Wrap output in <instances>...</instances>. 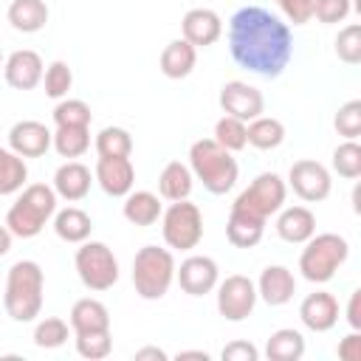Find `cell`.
<instances>
[{"label": "cell", "mask_w": 361, "mask_h": 361, "mask_svg": "<svg viewBox=\"0 0 361 361\" xmlns=\"http://www.w3.org/2000/svg\"><path fill=\"white\" fill-rule=\"evenodd\" d=\"M73 265H76V274H79V282L87 288V290H110L116 282H118V259L113 254V248L102 240H85L79 243L76 248V257H73Z\"/></svg>", "instance_id": "ba28073f"}, {"label": "cell", "mask_w": 361, "mask_h": 361, "mask_svg": "<svg viewBox=\"0 0 361 361\" xmlns=\"http://www.w3.org/2000/svg\"><path fill=\"white\" fill-rule=\"evenodd\" d=\"M336 353H338L341 361H361V333L353 330L350 336H344V338L338 341Z\"/></svg>", "instance_id": "f6af8a7d"}, {"label": "cell", "mask_w": 361, "mask_h": 361, "mask_svg": "<svg viewBox=\"0 0 361 361\" xmlns=\"http://www.w3.org/2000/svg\"><path fill=\"white\" fill-rule=\"evenodd\" d=\"M76 341V353L87 361H102L113 353V336L110 327L107 330H85V333H73Z\"/></svg>", "instance_id": "e575fe53"}, {"label": "cell", "mask_w": 361, "mask_h": 361, "mask_svg": "<svg viewBox=\"0 0 361 361\" xmlns=\"http://www.w3.org/2000/svg\"><path fill=\"white\" fill-rule=\"evenodd\" d=\"M11 240H14V234L8 231L6 223H0V257H6L11 251Z\"/></svg>", "instance_id": "c3c4849f"}, {"label": "cell", "mask_w": 361, "mask_h": 361, "mask_svg": "<svg viewBox=\"0 0 361 361\" xmlns=\"http://www.w3.org/2000/svg\"><path fill=\"white\" fill-rule=\"evenodd\" d=\"M28 180V164L8 147H0V195H14Z\"/></svg>", "instance_id": "1f68e13d"}, {"label": "cell", "mask_w": 361, "mask_h": 361, "mask_svg": "<svg viewBox=\"0 0 361 361\" xmlns=\"http://www.w3.org/2000/svg\"><path fill=\"white\" fill-rule=\"evenodd\" d=\"M175 279H178V285H180L183 293H189V296H206V293H212L217 288L220 268H217V262L212 257L192 254V257H186L175 268Z\"/></svg>", "instance_id": "4fadbf2b"}, {"label": "cell", "mask_w": 361, "mask_h": 361, "mask_svg": "<svg viewBox=\"0 0 361 361\" xmlns=\"http://www.w3.org/2000/svg\"><path fill=\"white\" fill-rule=\"evenodd\" d=\"M217 102H220V110H223L226 116H234V118H240V121H245V124H248L251 118H257V116L265 113V96H262L254 85H248V82H243V79L226 82V85L220 87Z\"/></svg>", "instance_id": "7c38bea8"}, {"label": "cell", "mask_w": 361, "mask_h": 361, "mask_svg": "<svg viewBox=\"0 0 361 361\" xmlns=\"http://www.w3.org/2000/svg\"><path fill=\"white\" fill-rule=\"evenodd\" d=\"M265 355L271 361H299L305 355V336L293 327H279L268 336Z\"/></svg>", "instance_id": "f1b7e54d"}, {"label": "cell", "mask_w": 361, "mask_h": 361, "mask_svg": "<svg viewBox=\"0 0 361 361\" xmlns=\"http://www.w3.org/2000/svg\"><path fill=\"white\" fill-rule=\"evenodd\" d=\"M161 212H164V203L155 192H147V189H138V192H127L124 195V206H121V214L127 223L133 226H155L161 220Z\"/></svg>", "instance_id": "603a6c76"}, {"label": "cell", "mask_w": 361, "mask_h": 361, "mask_svg": "<svg viewBox=\"0 0 361 361\" xmlns=\"http://www.w3.org/2000/svg\"><path fill=\"white\" fill-rule=\"evenodd\" d=\"M189 169H192L195 180H200L203 189L212 195L231 192L240 178L237 158L228 149H223L214 138H197L189 147Z\"/></svg>", "instance_id": "3957f363"}, {"label": "cell", "mask_w": 361, "mask_h": 361, "mask_svg": "<svg viewBox=\"0 0 361 361\" xmlns=\"http://www.w3.org/2000/svg\"><path fill=\"white\" fill-rule=\"evenodd\" d=\"M257 285V299H262L271 307H282L296 293V276L288 265H265Z\"/></svg>", "instance_id": "ac0fdd59"}, {"label": "cell", "mask_w": 361, "mask_h": 361, "mask_svg": "<svg viewBox=\"0 0 361 361\" xmlns=\"http://www.w3.org/2000/svg\"><path fill=\"white\" fill-rule=\"evenodd\" d=\"M217 313L226 322H245L257 307V285L245 274H231L217 282Z\"/></svg>", "instance_id": "30bf717a"}, {"label": "cell", "mask_w": 361, "mask_h": 361, "mask_svg": "<svg viewBox=\"0 0 361 361\" xmlns=\"http://www.w3.org/2000/svg\"><path fill=\"white\" fill-rule=\"evenodd\" d=\"M353 11V0H313V17L324 25L344 23Z\"/></svg>", "instance_id": "b9f144b4"}, {"label": "cell", "mask_w": 361, "mask_h": 361, "mask_svg": "<svg viewBox=\"0 0 361 361\" xmlns=\"http://www.w3.org/2000/svg\"><path fill=\"white\" fill-rule=\"evenodd\" d=\"M51 186H54L56 197H62L68 203H76V200L87 197V192L93 186V175L82 161H65V164L56 166Z\"/></svg>", "instance_id": "44dd1931"}, {"label": "cell", "mask_w": 361, "mask_h": 361, "mask_svg": "<svg viewBox=\"0 0 361 361\" xmlns=\"http://www.w3.org/2000/svg\"><path fill=\"white\" fill-rule=\"evenodd\" d=\"M158 65H161V73L166 79H186L197 65V48L189 45L183 37H178V39L164 45Z\"/></svg>", "instance_id": "7402d4cb"}, {"label": "cell", "mask_w": 361, "mask_h": 361, "mask_svg": "<svg viewBox=\"0 0 361 361\" xmlns=\"http://www.w3.org/2000/svg\"><path fill=\"white\" fill-rule=\"evenodd\" d=\"M192 186H195V175H192L189 164L169 161L158 175V195L169 203L172 200H186L192 195Z\"/></svg>", "instance_id": "83f0119b"}, {"label": "cell", "mask_w": 361, "mask_h": 361, "mask_svg": "<svg viewBox=\"0 0 361 361\" xmlns=\"http://www.w3.org/2000/svg\"><path fill=\"white\" fill-rule=\"evenodd\" d=\"M48 3L45 0H11L8 3V11H6V20L11 23L14 31L20 34H37L48 25Z\"/></svg>", "instance_id": "cb8c5ba5"}, {"label": "cell", "mask_w": 361, "mask_h": 361, "mask_svg": "<svg viewBox=\"0 0 361 361\" xmlns=\"http://www.w3.org/2000/svg\"><path fill=\"white\" fill-rule=\"evenodd\" d=\"M276 3H279V0H276Z\"/></svg>", "instance_id": "816d5d0a"}, {"label": "cell", "mask_w": 361, "mask_h": 361, "mask_svg": "<svg viewBox=\"0 0 361 361\" xmlns=\"http://www.w3.org/2000/svg\"><path fill=\"white\" fill-rule=\"evenodd\" d=\"M245 141L254 149H276L285 141V124L274 116H257L245 124Z\"/></svg>", "instance_id": "f546056e"}, {"label": "cell", "mask_w": 361, "mask_h": 361, "mask_svg": "<svg viewBox=\"0 0 361 361\" xmlns=\"http://www.w3.org/2000/svg\"><path fill=\"white\" fill-rule=\"evenodd\" d=\"M212 138H214L223 149L240 152V149L248 147V141H245V121H240V118L223 113V118H217V124H214V135H212Z\"/></svg>", "instance_id": "74e56055"}, {"label": "cell", "mask_w": 361, "mask_h": 361, "mask_svg": "<svg viewBox=\"0 0 361 361\" xmlns=\"http://www.w3.org/2000/svg\"><path fill=\"white\" fill-rule=\"evenodd\" d=\"M333 127L338 135L344 138H358L361 135V99H350L338 107L336 118H333Z\"/></svg>", "instance_id": "60d3db41"}, {"label": "cell", "mask_w": 361, "mask_h": 361, "mask_svg": "<svg viewBox=\"0 0 361 361\" xmlns=\"http://www.w3.org/2000/svg\"><path fill=\"white\" fill-rule=\"evenodd\" d=\"M299 319L313 333H327L338 324V299L330 290H313L299 305Z\"/></svg>", "instance_id": "d6986e66"}, {"label": "cell", "mask_w": 361, "mask_h": 361, "mask_svg": "<svg viewBox=\"0 0 361 361\" xmlns=\"http://www.w3.org/2000/svg\"><path fill=\"white\" fill-rule=\"evenodd\" d=\"M288 197V183L276 175V172H259L231 203L234 209H243L259 220H268L271 214H276L285 206Z\"/></svg>", "instance_id": "9c48e42d"}, {"label": "cell", "mask_w": 361, "mask_h": 361, "mask_svg": "<svg viewBox=\"0 0 361 361\" xmlns=\"http://www.w3.org/2000/svg\"><path fill=\"white\" fill-rule=\"evenodd\" d=\"M333 172L347 178V180H355L361 178V144L355 138H344L336 149H333Z\"/></svg>", "instance_id": "d590c367"}, {"label": "cell", "mask_w": 361, "mask_h": 361, "mask_svg": "<svg viewBox=\"0 0 361 361\" xmlns=\"http://www.w3.org/2000/svg\"><path fill=\"white\" fill-rule=\"evenodd\" d=\"M42 73H45L42 56L31 48L11 51L8 59L3 62V76H6L8 87H14V90H34L42 82Z\"/></svg>", "instance_id": "5bb4252c"}, {"label": "cell", "mask_w": 361, "mask_h": 361, "mask_svg": "<svg viewBox=\"0 0 361 361\" xmlns=\"http://www.w3.org/2000/svg\"><path fill=\"white\" fill-rule=\"evenodd\" d=\"M302 254H299V271L307 282L313 285H324L336 276V271L347 262L350 257V243L336 234V231H322L313 234L307 243H302Z\"/></svg>", "instance_id": "8992f818"}, {"label": "cell", "mask_w": 361, "mask_h": 361, "mask_svg": "<svg viewBox=\"0 0 361 361\" xmlns=\"http://www.w3.org/2000/svg\"><path fill=\"white\" fill-rule=\"evenodd\" d=\"M3 62H6V59H3V48H0V71H3Z\"/></svg>", "instance_id": "f907efd6"}, {"label": "cell", "mask_w": 361, "mask_h": 361, "mask_svg": "<svg viewBox=\"0 0 361 361\" xmlns=\"http://www.w3.org/2000/svg\"><path fill=\"white\" fill-rule=\"evenodd\" d=\"M51 147L62 158L76 161L90 149V127H56L54 138H51Z\"/></svg>", "instance_id": "4dcf8cb0"}, {"label": "cell", "mask_w": 361, "mask_h": 361, "mask_svg": "<svg viewBox=\"0 0 361 361\" xmlns=\"http://www.w3.org/2000/svg\"><path fill=\"white\" fill-rule=\"evenodd\" d=\"M293 195L305 203H322L330 189H333V178H330V169L313 158H302V161H293L290 169H288V180H285Z\"/></svg>", "instance_id": "8fae6325"}, {"label": "cell", "mask_w": 361, "mask_h": 361, "mask_svg": "<svg viewBox=\"0 0 361 361\" xmlns=\"http://www.w3.org/2000/svg\"><path fill=\"white\" fill-rule=\"evenodd\" d=\"M180 358H200V361H209V353L206 350H180L178 353V361Z\"/></svg>", "instance_id": "681fc988"}, {"label": "cell", "mask_w": 361, "mask_h": 361, "mask_svg": "<svg viewBox=\"0 0 361 361\" xmlns=\"http://www.w3.org/2000/svg\"><path fill=\"white\" fill-rule=\"evenodd\" d=\"M180 37L195 48H209L223 37V20L214 8H189L180 20Z\"/></svg>", "instance_id": "9a60e30c"}, {"label": "cell", "mask_w": 361, "mask_h": 361, "mask_svg": "<svg viewBox=\"0 0 361 361\" xmlns=\"http://www.w3.org/2000/svg\"><path fill=\"white\" fill-rule=\"evenodd\" d=\"M161 234L169 251H192L203 240V212L197 203L186 200H172L161 212Z\"/></svg>", "instance_id": "52a82bcc"}, {"label": "cell", "mask_w": 361, "mask_h": 361, "mask_svg": "<svg viewBox=\"0 0 361 361\" xmlns=\"http://www.w3.org/2000/svg\"><path fill=\"white\" fill-rule=\"evenodd\" d=\"M228 51L240 68L276 79L293 56V37L288 23L268 8L243 6L228 20Z\"/></svg>", "instance_id": "6da1fadb"}, {"label": "cell", "mask_w": 361, "mask_h": 361, "mask_svg": "<svg viewBox=\"0 0 361 361\" xmlns=\"http://www.w3.org/2000/svg\"><path fill=\"white\" fill-rule=\"evenodd\" d=\"M347 324L353 330H361V290H353L350 293V302H347Z\"/></svg>", "instance_id": "bcb514c9"}, {"label": "cell", "mask_w": 361, "mask_h": 361, "mask_svg": "<svg viewBox=\"0 0 361 361\" xmlns=\"http://www.w3.org/2000/svg\"><path fill=\"white\" fill-rule=\"evenodd\" d=\"M42 293H45V274L42 265L34 259H17L3 285V307L11 322H34L42 313Z\"/></svg>", "instance_id": "7a4b0ae2"}, {"label": "cell", "mask_w": 361, "mask_h": 361, "mask_svg": "<svg viewBox=\"0 0 361 361\" xmlns=\"http://www.w3.org/2000/svg\"><path fill=\"white\" fill-rule=\"evenodd\" d=\"M144 358H155V361H166V353L161 347H141L135 350V361H144Z\"/></svg>", "instance_id": "7dc6e473"}, {"label": "cell", "mask_w": 361, "mask_h": 361, "mask_svg": "<svg viewBox=\"0 0 361 361\" xmlns=\"http://www.w3.org/2000/svg\"><path fill=\"white\" fill-rule=\"evenodd\" d=\"M336 56L344 65L361 62V25L358 23H350L336 34Z\"/></svg>", "instance_id": "ab89813d"}, {"label": "cell", "mask_w": 361, "mask_h": 361, "mask_svg": "<svg viewBox=\"0 0 361 361\" xmlns=\"http://www.w3.org/2000/svg\"><path fill=\"white\" fill-rule=\"evenodd\" d=\"M93 180L102 186L104 195L110 197H124L135 186V166L130 158H102L96 161Z\"/></svg>", "instance_id": "e0dca14e"}, {"label": "cell", "mask_w": 361, "mask_h": 361, "mask_svg": "<svg viewBox=\"0 0 361 361\" xmlns=\"http://www.w3.org/2000/svg\"><path fill=\"white\" fill-rule=\"evenodd\" d=\"M220 358L223 361H257L259 358V350L251 341H231V344L223 347Z\"/></svg>", "instance_id": "ee69618b"}, {"label": "cell", "mask_w": 361, "mask_h": 361, "mask_svg": "<svg viewBox=\"0 0 361 361\" xmlns=\"http://www.w3.org/2000/svg\"><path fill=\"white\" fill-rule=\"evenodd\" d=\"M56 203H59V197H56L54 186H48V183H25L20 189V195H17V200L11 203L8 214H6L8 231L14 237H20V240L37 237L45 228V223L54 217Z\"/></svg>", "instance_id": "277c9868"}, {"label": "cell", "mask_w": 361, "mask_h": 361, "mask_svg": "<svg viewBox=\"0 0 361 361\" xmlns=\"http://www.w3.org/2000/svg\"><path fill=\"white\" fill-rule=\"evenodd\" d=\"M175 254L161 245H144L133 257V288L141 299H164L175 282Z\"/></svg>", "instance_id": "5b68a950"}, {"label": "cell", "mask_w": 361, "mask_h": 361, "mask_svg": "<svg viewBox=\"0 0 361 361\" xmlns=\"http://www.w3.org/2000/svg\"><path fill=\"white\" fill-rule=\"evenodd\" d=\"M42 87H45V96L65 99L68 90L73 87V71H71V65L62 62V59H54L45 68V73H42Z\"/></svg>", "instance_id": "f35d334b"}, {"label": "cell", "mask_w": 361, "mask_h": 361, "mask_svg": "<svg viewBox=\"0 0 361 361\" xmlns=\"http://www.w3.org/2000/svg\"><path fill=\"white\" fill-rule=\"evenodd\" d=\"M262 234H265V220L231 206L228 223H226V237L234 248H254L262 240Z\"/></svg>", "instance_id": "484cf974"}, {"label": "cell", "mask_w": 361, "mask_h": 361, "mask_svg": "<svg viewBox=\"0 0 361 361\" xmlns=\"http://www.w3.org/2000/svg\"><path fill=\"white\" fill-rule=\"evenodd\" d=\"M51 220H54V231H56V237H59L62 243L79 245V243L90 240L93 220H90V214H87L85 209H79V206H65V209H56Z\"/></svg>", "instance_id": "d4e9b609"}, {"label": "cell", "mask_w": 361, "mask_h": 361, "mask_svg": "<svg viewBox=\"0 0 361 361\" xmlns=\"http://www.w3.org/2000/svg\"><path fill=\"white\" fill-rule=\"evenodd\" d=\"M93 113L90 104L85 99H59V104L54 107V124L56 127H90Z\"/></svg>", "instance_id": "8d00e7d4"}, {"label": "cell", "mask_w": 361, "mask_h": 361, "mask_svg": "<svg viewBox=\"0 0 361 361\" xmlns=\"http://www.w3.org/2000/svg\"><path fill=\"white\" fill-rule=\"evenodd\" d=\"M71 324L65 322V319H59V316H45V319H39L37 322V327H34V344L39 347V350H56V347H62L68 338H71Z\"/></svg>", "instance_id": "836d02e7"}, {"label": "cell", "mask_w": 361, "mask_h": 361, "mask_svg": "<svg viewBox=\"0 0 361 361\" xmlns=\"http://www.w3.org/2000/svg\"><path fill=\"white\" fill-rule=\"evenodd\" d=\"M279 240L302 245L316 234V214L307 206H282L276 212V223H274Z\"/></svg>", "instance_id": "ffe728a7"}, {"label": "cell", "mask_w": 361, "mask_h": 361, "mask_svg": "<svg viewBox=\"0 0 361 361\" xmlns=\"http://www.w3.org/2000/svg\"><path fill=\"white\" fill-rule=\"evenodd\" d=\"M93 147L102 158H130L133 155V135H130V130L113 124V127H104L96 133Z\"/></svg>", "instance_id": "d6a6232c"}, {"label": "cell", "mask_w": 361, "mask_h": 361, "mask_svg": "<svg viewBox=\"0 0 361 361\" xmlns=\"http://www.w3.org/2000/svg\"><path fill=\"white\" fill-rule=\"evenodd\" d=\"M279 8L293 25H305L313 20V0H279Z\"/></svg>", "instance_id": "7bdbcfd3"}, {"label": "cell", "mask_w": 361, "mask_h": 361, "mask_svg": "<svg viewBox=\"0 0 361 361\" xmlns=\"http://www.w3.org/2000/svg\"><path fill=\"white\" fill-rule=\"evenodd\" d=\"M73 333H85V330H107L110 327V310L104 302L93 299V296H82L73 302L71 307V319H68Z\"/></svg>", "instance_id": "4316f807"}, {"label": "cell", "mask_w": 361, "mask_h": 361, "mask_svg": "<svg viewBox=\"0 0 361 361\" xmlns=\"http://www.w3.org/2000/svg\"><path fill=\"white\" fill-rule=\"evenodd\" d=\"M51 138L54 133L34 118H23L17 124H11L8 130V149L17 152L20 158H39L51 149Z\"/></svg>", "instance_id": "2e32d148"}]
</instances>
